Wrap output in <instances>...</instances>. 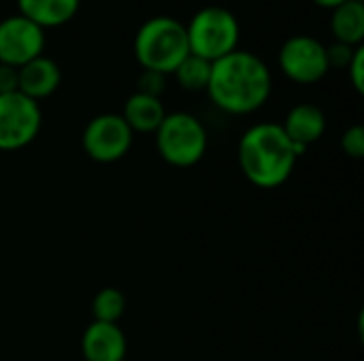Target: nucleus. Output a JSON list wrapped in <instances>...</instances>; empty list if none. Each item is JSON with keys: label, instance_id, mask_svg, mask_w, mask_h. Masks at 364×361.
Returning <instances> with one entry per match:
<instances>
[{"label": "nucleus", "instance_id": "nucleus-1", "mask_svg": "<svg viewBox=\"0 0 364 361\" xmlns=\"http://www.w3.org/2000/svg\"><path fill=\"white\" fill-rule=\"evenodd\" d=\"M273 91V74L262 57L237 49L211 64L207 94L228 115H250L267 104Z\"/></svg>", "mask_w": 364, "mask_h": 361}, {"label": "nucleus", "instance_id": "nucleus-2", "mask_svg": "<svg viewBox=\"0 0 364 361\" xmlns=\"http://www.w3.org/2000/svg\"><path fill=\"white\" fill-rule=\"evenodd\" d=\"M301 155L303 153L275 121H262L247 128L237 145V160L243 177L260 189L282 187L292 177Z\"/></svg>", "mask_w": 364, "mask_h": 361}, {"label": "nucleus", "instance_id": "nucleus-3", "mask_svg": "<svg viewBox=\"0 0 364 361\" xmlns=\"http://www.w3.org/2000/svg\"><path fill=\"white\" fill-rule=\"evenodd\" d=\"M132 49L143 70L168 77L190 55L186 23L168 15L149 17L139 26Z\"/></svg>", "mask_w": 364, "mask_h": 361}, {"label": "nucleus", "instance_id": "nucleus-4", "mask_svg": "<svg viewBox=\"0 0 364 361\" xmlns=\"http://www.w3.org/2000/svg\"><path fill=\"white\" fill-rule=\"evenodd\" d=\"M186 34L190 53L213 64L239 49L241 26L230 9L211 4L194 13L186 26Z\"/></svg>", "mask_w": 364, "mask_h": 361}, {"label": "nucleus", "instance_id": "nucleus-5", "mask_svg": "<svg viewBox=\"0 0 364 361\" xmlns=\"http://www.w3.org/2000/svg\"><path fill=\"white\" fill-rule=\"evenodd\" d=\"M154 136L160 157L175 168L196 166L209 147L207 128L196 115L186 111L166 113Z\"/></svg>", "mask_w": 364, "mask_h": 361}, {"label": "nucleus", "instance_id": "nucleus-6", "mask_svg": "<svg viewBox=\"0 0 364 361\" xmlns=\"http://www.w3.org/2000/svg\"><path fill=\"white\" fill-rule=\"evenodd\" d=\"M134 134L119 113H100L87 121L81 134L85 155L98 164H113L128 155Z\"/></svg>", "mask_w": 364, "mask_h": 361}, {"label": "nucleus", "instance_id": "nucleus-7", "mask_svg": "<svg viewBox=\"0 0 364 361\" xmlns=\"http://www.w3.org/2000/svg\"><path fill=\"white\" fill-rule=\"evenodd\" d=\"M43 126L41 104L19 91L0 94V151H19L34 143Z\"/></svg>", "mask_w": 364, "mask_h": 361}, {"label": "nucleus", "instance_id": "nucleus-8", "mask_svg": "<svg viewBox=\"0 0 364 361\" xmlns=\"http://www.w3.org/2000/svg\"><path fill=\"white\" fill-rule=\"evenodd\" d=\"M282 72L299 85H314L320 83L331 66L326 60V45L309 34L290 36L277 55Z\"/></svg>", "mask_w": 364, "mask_h": 361}, {"label": "nucleus", "instance_id": "nucleus-9", "mask_svg": "<svg viewBox=\"0 0 364 361\" xmlns=\"http://www.w3.org/2000/svg\"><path fill=\"white\" fill-rule=\"evenodd\" d=\"M45 51V30L23 15H11L0 21V64L21 68Z\"/></svg>", "mask_w": 364, "mask_h": 361}, {"label": "nucleus", "instance_id": "nucleus-10", "mask_svg": "<svg viewBox=\"0 0 364 361\" xmlns=\"http://www.w3.org/2000/svg\"><path fill=\"white\" fill-rule=\"evenodd\" d=\"M128 340L117 323L92 321L81 336V355L85 361H124Z\"/></svg>", "mask_w": 364, "mask_h": 361}, {"label": "nucleus", "instance_id": "nucleus-11", "mask_svg": "<svg viewBox=\"0 0 364 361\" xmlns=\"http://www.w3.org/2000/svg\"><path fill=\"white\" fill-rule=\"evenodd\" d=\"M282 130L286 132V136L290 138V143L305 153L311 145H316L324 132H326V115L320 106L303 102L296 104L288 111L284 123H279Z\"/></svg>", "mask_w": 364, "mask_h": 361}, {"label": "nucleus", "instance_id": "nucleus-12", "mask_svg": "<svg viewBox=\"0 0 364 361\" xmlns=\"http://www.w3.org/2000/svg\"><path fill=\"white\" fill-rule=\"evenodd\" d=\"M17 74H19L17 91L34 102L53 96L62 83L60 66L47 55H38L32 62L23 64L21 68H17Z\"/></svg>", "mask_w": 364, "mask_h": 361}, {"label": "nucleus", "instance_id": "nucleus-13", "mask_svg": "<svg viewBox=\"0 0 364 361\" xmlns=\"http://www.w3.org/2000/svg\"><path fill=\"white\" fill-rule=\"evenodd\" d=\"M119 115L124 117L132 134H156V130L166 117V109L162 104V98L134 91L126 98Z\"/></svg>", "mask_w": 364, "mask_h": 361}, {"label": "nucleus", "instance_id": "nucleus-14", "mask_svg": "<svg viewBox=\"0 0 364 361\" xmlns=\"http://www.w3.org/2000/svg\"><path fill=\"white\" fill-rule=\"evenodd\" d=\"M79 6L81 0H17V13L43 30L68 23Z\"/></svg>", "mask_w": 364, "mask_h": 361}, {"label": "nucleus", "instance_id": "nucleus-15", "mask_svg": "<svg viewBox=\"0 0 364 361\" xmlns=\"http://www.w3.org/2000/svg\"><path fill=\"white\" fill-rule=\"evenodd\" d=\"M331 32L337 43L358 47L364 40V2L348 0L333 9Z\"/></svg>", "mask_w": 364, "mask_h": 361}, {"label": "nucleus", "instance_id": "nucleus-16", "mask_svg": "<svg viewBox=\"0 0 364 361\" xmlns=\"http://www.w3.org/2000/svg\"><path fill=\"white\" fill-rule=\"evenodd\" d=\"M177 77V83L186 91H207L209 77H211V62L198 57V55H188L173 72Z\"/></svg>", "mask_w": 364, "mask_h": 361}, {"label": "nucleus", "instance_id": "nucleus-17", "mask_svg": "<svg viewBox=\"0 0 364 361\" xmlns=\"http://www.w3.org/2000/svg\"><path fill=\"white\" fill-rule=\"evenodd\" d=\"M124 313L126 296L117 287H105L92 300V317L98 323H119Z\"/></svg>", "mask_w": 364, "mask_h": 361}, {"label": "nucleus", "instance_id": "nucleus-18", "mask_svg": "<svg viewBox=\"0 0 364 361\" xmlns=\"http://www.w3.org/2000/svg\"><path fill=\"white\" fill-rule=\"evenodd\" d=\"M341 151L352 157V160H363L364 157V128L360 123L350 126L343 134H341Z\"/></svg>", "mask_w": 364, "mask_h": 361}, {"label": "nucleus", "instance_id": "nucleus-19", "mask_svg": "<svg viewBox=\"0 0 364 361\" xmlns=\"http://www.w3.org/2000/svg\"><path fill=\"white\" fill-rule=\"evenodd\" d=\"M166 89V77L160 74V72H154V70H141V74L136 77V89L139 94H145V96H154V98H160Z\"/></svg>", "mask_w": 364, "mask_h": 361}, {"label": "nucleus", "instance_id": "nucleus-20", "mask_svg": "<svg viewBox=\"0 0 364 361\" xmlns=\"http://www.w3.org/2000/svg\"><path fill=\"white\" fill-rule=\"evenodd\" d=\"M354 51L356 47H350V45H343V43H337L333 40V45H326V60H328V66L331 68H348V64L352 62L354 57Z\"/></svg>", "mask_w": 364, "mask_h": 361}, {"label": "nucleus", "instance_id": "nucleus-21", "mask_svg": "<svg viewBox=\"0 0 364 361\" xmlns=\"http://www.w3.org/2000/svg\"><path fill=\"white\" fill-rule=\"evenodd\" d=\"M348 74H350V83H352V87L358 91V94H363L364 91V47L363 45H358L356 47V51H354V57H352V62L348 64Z\"/></svg>", "mask_w": 364, "mask_h": 361}, {"label": "nucleus", "instance_id": "nucleus-22", "mask_svg": "<svg viewBox=\"0 0 364 361\" xmlns=\"http://www.w3.org/2000/svg\"><path fill=\"white\" fill-rule=\"evenodd\" d=\"M17 85H19L17 68L0 64V94H13L17 91Z\"/></svg>", "mask_w": 364, "mask_h": 361}, {"label": "nucleus", "instance_id": "nucleus-23", "mask_svg": "<svg viewBox=\"0 0 364 361\" xmlns=\"http://www.w3.org/2000/svg\"><path fill=\"white\" fill-rule=\"evenodd\" d=\"M314 4H318V6H322V9H335V6H339V4H343V2H348V0H311Z\"/></svg>", "mask_w": 364, "mask_h": 361}, {"label": "nucleus", "instance_id": "nucleus-24", "mask_svg": "<svg viewBox=\"0 0 364 361\" xmlns=\"http://www.w3.org/2000/svg\"><path fill=\"white\" fill-rule=\"evenodd\" d=\"M360 2H364V0H360Z\"/></svg>", "mask_w": 364, "mask_h": 361}]
</instances>
